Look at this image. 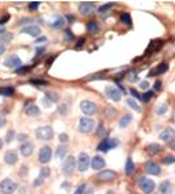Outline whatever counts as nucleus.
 <instances>
[{"instance_id":"obj_20","label":"nucleus","mask_w":175,"mask_h":194,"mask_svg":"<svg viewBox=\"0 0 175 194\" xmlns=\"http://www.w3.org/2000/svg\"><path fill=\"white\" fill-rule=\"evenodd\" d=\"M167 70H169V64H167V63H161V64H158L157 67H154V68L149 72V76L162 75V73H165Z\"/></svg>"},{"instance_id":"obj_3","label":"nucleus","mask_w":175,"mask_h":194,"mask_svg":"<svg viewBox=\"0 0 175 194\" xmlns=\"http://www.w3.org/2000/svg\"><path fill=\"white\" fill-rule=\"evenodd\" d=\"M80 109H81V111L86 116H94L98 111L96 102L89 101V100H82L80 102Z\"/></svg>"},{"instance_id":"obj_38","label":"nucleus","mask_w":175,"mask_h":194,"mask_svg":"<svg viewBox=\"0 0 175 194\" xmlns=\"http://www.w3.org/2000/svg\"><path fill=\"white\" fill-rule=\"evenodd\" d=\"M30 83L32 84H35V85H47L48 83H47V81L46 80H38V79H33V80H30Z\"/></svg>"},{"instance_id":"obj_44","label":"nucleus","mask_w":175,"mask_h":194,"mask_svg":"<svg viewBox=\"0 0 175 194\" xmlns=\"http://www.w3.org/2000/svg\"><path fill=\"white\" fill-rule=\"evenodd\" d=\"M163 163L165 164H172V163H175V158L174 156H166V158L163 159Z\"/></svg>"},{"instance_id":"obj_41","label":"nucleus","mask_w":175,"mask_h":194,"mask_svg":"<svg viewBox=\"0 0 175 194\" xmlns=\"http://www.w3.org/2000/svg\"><path fill=\"white\" fill-rule=\"evenodd\" d=\"M105 134H106V131H105V127H103V122H99L97 135H105Z\"/></svg>"},{"instance_id":"obj_18","label":"nucleus","mask_w":175,"mask_h":194,"mask_svg":"<svg viewBox=\"0 0 175 194\" xmlns=\"http://www.w3.org/2000/svg\"><path fill=\"white\" fill-rule=\"evenodd\" d=\"M90 164H92V168L93 169H102V168H105L106 167V161H105V159L102 158V156H94V158L92 159V161H90Z\"/></svg>"},{"instance_id":"obj_57","label":"nucleus","mask_w":175,"mask_h":194,"mask_svg":"<svg viewBox=\"0 0 175 194\" xmlns=\"http://www.w3.org/2000/svg\"><path fill=\"white\" fill-rule=\"evenodd\" d=\"M4 53H5V46H4L3 43H0V55L4 54Z\"/></svg>"},{"instance_id":"obj_63","label":"nucleus","mask_w":175,"mask_h":194,"mask_svg":"<svg viewBox=\"0 0 175 194\" xmlns=\"http://www.w3.org/2000/svg\"><path fill=\"white\" fill-rule=\"evenodd\" d=\"M2 147H3V140L0 139V148H2Z\"/></svg>"},{"instance_id":"obj_11","label":"nucleus","mask_w":175,"mask_h":194,"mask_svg":"<svg viewBox=\"0 0 175 194\" xmlns=\"http://www.w3.org/2000/svg\"><path fill=\"white\" fill-rule=\"evenodd\" d=\"M51 156H52V151L48 146H43L39 150V155H38V160L42 164H47L51 160Z\"/></svg>"},{"instance_id":"obj_4","label":"nucleus","mask_w":175,"mask_h":194,"mask_svg":"<svg viewBox=\"0 0 175 194\" xmlns=\"http://www.w3.org/2000/svg\"><path fill=\"white\" fill-rule=\"evenodd\" d=\"M76 165H77V161L73 156H68L67 159H64L63 161V172L65 176H71L73 173V170L76 169Z\"/></svg>"},{"instance_id":"obj_7","label":"nucleus","mask_w":175,"mask_h":194,"mask_svg":"<svg viewBox=\"0 0 175 194\" xmlns=\"http://www.w3.org/2000/svg\"><path fill=\"white\" fill-rule=\"evenodd\" d=\"M94 121L92 118L89 117H84L80 119V122H78V130L84 132V134H88V132H90L93 129H94Z\"/></svg>"},{"instance_id":"obj_23","label":"nucleus","mask_w":175,"mask_h":194,"mask_svg":"<svg viewBox=\"0 0 175 194\" xmlns=\"http://www.w3.org/2000/svg\"><path fill=\"white\" fill-rule=\"evenodd\" d=\"M161 151H162V147L159 146L158 143H152V144H149L147 147V152L149 155H157V154H159Z\"/></svg>"},{"instance_id":"obj_53","label":"nucleus","mask_w":175,"mask_h":194,"mask_svg":"<svg viewBox=\"0 0 175 194\" xmlns=\"http://www.w3.org/2000/svg\"><path fill=\"white\" fill-rule=\"evenodd\" d=\"M84 42H85V40H84V38H81V40H78V41H77V45H76V49H80V47H82V45H84Z\"/></svg>"},{"instance_id":"obj_25","label":"nucleus","mask_w":175,"mask_h":194,"mask_svg":"<svg viewBox=\"0 0 175 194\" xmlns=\"http://www.w3.org/2000/svg\"><path fill=\"white\" fill-rule=\"evenodd\" d=\"M86 30H88V33H90V34L97 33V32L99 30L98 22H97V21H89V22L86 24Z\"/></svg>"},{"instance_id":"obj_62","label":"nucleus","mask_w":175,"mask_h":194,"mask_svg":"<svg viewBox=\"0 0 175 194\" xmlns=\"http://www.w3.org/2000/svg\"><path fill=\"white\" fill-rule=\"evenodd\" d=\"M107 194H115V191H114V190H108Z\"/></svg>"},{"instance_id":"obj_6","label":"nucleus","mask_w":175,"mask_h":194,"mask_svg":"<svg viewBox=\"0 0 175 194\" xmlns=\"http://www.w3.org/2000/svg\"><path fill=\"white\" fill-rule=\"evenodd\" d=\"M90 165V158L86 152H80L78 159H77V169L80 172H86L88 168Z\"/></svg>"},{"instance_id":"obj_12","label":"nucleus","mask_w":175,"mask_h":194,"mask_svg":"<svg viewBox=\"0 0 175 194\" xmlns=\"http://www.w3.org/2000/svg\"><path fill=\"white\" fill-rule=\"evenodd\" d=\"M159 139L163 140V142H166V143H170L171 140L175 139V130L171 129V127L165 129L161 134H159Z\"/></svg>"},{"instance_id":"obj_10","label":"nucleus","mask_w":175,"mask_h":194,"mask_svg":"<svg viewBox=\"0 0 175 194\" xmlns=\"http://www.w3.org/2000/svg\"><path fill=\"white\" fill-rule=\"evenodd\" d=\"M105 93L108 99L112 100V101H119L122 99V92L114 85H107L106 89H105Z\"/></svg>"},{"instance_id":"obj_39","label":"nucleus","mask_w":175,"mask_h":194,"mask_svg":"<svg viewBox=\"0 0 175 194\" xmlns=\"http://www.w3.org/2000/svg\"><path fill=\"white\" fill-rule=\"evenodd\" d=\"M13 137H14V131L13 130H9L8 132H7V137H5V142H7V143H11V142L13 140Z\"/></svg>"},{"instance_id":"obj_45","label":"nucleus","mask_w":175,"mask_h":194,"mask_svg":"<svg viewBox=\"0 0 175 194\" xmlns=\"http://www.w3.org/2000/svg\"><path fill=\"white\" fill-rule=\"evenodd\" d=\"M9 19H11V16L9 14H5V16H3L2 19H0V26H3L5 22H8L9 21Z\"/></svg>"},{"instance_id":"obj_34","label":"nucleus","mask_w":175,"mask_h":194,"mask_svg":"<svg viewBox=\"0 0 175 194\" xmlns=\"http://www.w3.org/2000/svg\"><path fill=\"white\" fill-rule=\"evenodd\" d=\"M111 7H112V4H103L102 7H99L98 8V12L102 14V13H107L108 11L111 9Z\"/></svg>"},{"instance_id":"obj_16","label":"nucleus","mask_w":175,"mask_h":194,"mask_svg":"<svg viewBox=\"0 0 175 194\" xmlns=\"http://www.w3.org/2000/svg\"><path fill=\"white\" fill-rule=\"evenodd\" d=\"M115 177H116L115 172H112V170H107V169H106V170H102V172H99V173L97 175V178H98V180L106 181V182L112 181Z\"/></svg>"},{"instance_id":"obj_27","label":"nucleus","mask_w":175,"mask_h":194,"mask_svg":"<svg viewBox=\"0 0 175 194\" xmlns=\"http://www.w3.org/2000/svg\"><path fill=\"white\" fill-rule=\"evenodd\" d=\"M131 122H132V116H131V114H124L120 118L119 126H120V127H127Z\"/></svg>"},{"instance_id":"obj_58","label":"nucleus","mask_w":175,"mask_h":194,"mask_svg":"<svg viewBox=\"0 0 175 194\" xmlns=\"http://www.w3.org/2000/svg\"><path fill=\"white\" fill-rule=\"evenodd\" d=\"M45 41H47L46 37H41V38H37V41H35V42L39 43V42H45Z\"/></svg>"},{"instance_id":"obj_30","label":"nucleus","mask_w":175,"mask_h":194,"mask_svg":"<svg viewBox=\"0 0 175 194\" xmlns=\"http://www.w3.org/2000/svg\"><path fill=\"white\" fill-rule=\"evenodd\" d=\"M14 93V89L12 87H2L0 88V96H4V97H11Z\"/></svg>"},{"instance_id":"obj_22","label":"nucleus","mask_w":175,"mask_h":194,"mask_svg":"<svg viewBox=\"0 0 175 194\" xmlns=\"http://www.w3.org/2000/svg\"><path fill=\"white\" fill-rule=\"evenodd\" d=\"M50 25L52 28H56V29H63L64 25H65V20H64V17L59 16V14H56V16L54 17V21L50 22Z\"/></svg>"},{"instance_id":"obj_19","label":"nucleus","mask_w":175,"mask_h":194,"mask_svg":"<svg viewBox=\"0 0 175 194\" xmlns=\"http://www.w3.org/2000/svg\"><path fill=\"white\" fill-rule=\"evenodd\" d=\"M172 190H174V185L169 180L162 181L161 185H159V193L161 194H171Z\"/></svg>"},{"instance_id":"obj_15","label":"nucleus","mask_w":175,"mask_h":194,"mask_svg":"<svg viewBox=\"0 0 175 194\" xmlns=\"http://www.w3.org/2000/svg\"><path fill=\"white\" fill-rule=\"evenodd\" d=\"M21 33L29 34V35H32V37H38L41 34V29L37 25H28V26L21 29Z\"/></svg>"},{"instance_id":"obj_55","label":"nucleus","mask_w":175,"mask_h":194,"mask_svg":"<svg viewBox=\"0 0 175 194\" xmlns=\"http://www.w3.org/2000/svg\"><path fill=\"white\" fill-rule=\"evenodd\" d=\"M72 38H73V34H72L71 30H68V32H67V37H65V41H69V40H72Z\"/></svg>"},{"instance_id":"obj_9","label":"nucleus","mask_w":175,"mask_h":194,"mask_svg":"<svg viewBox=\"0 0 175 194\" xmlns=\"http://www.w3.org/2000/svg\"><path fill=\"white\" fill-rule=\"evenodd\" d=\"M4 66L9 67V68H20L22 67V61L17 55H9L4 59Z\"/></svg>"},{"instance_id":"obj_40","label":"nucleus","mask_w":175,"mask_h":194,"mask_svg":"<svg viewBox=\"0 0 175 194\" xmlns=\"http://www.w3.org/2000/svg\"><path fill=\"white\" fill-rule=\"evenodd\" d=\"M33 21H34V19H32V17H30V19H28V17H26V19H21V20L18 21V25H25V24H26V26H28V25L30 24V22H33Z\"/></svg>"},{"instance_id":"obj_8","label":"nucleus","mask_w":175,"mask_h":194,"mask_svg":"<svg viewBox=\"0 0 175 194\" xmlns=\"http://www.w3.org/2000/svg\"><path fill=\"white\" fill-rule=\"evenodd\" d=\"M119 144V142L116 139H110V138H105L103 140L99 143L98 146V151H102V152H107L108 150H111V148H115L116 146Z\"/></svg>"},{"instance_id":"obj_24","label":"nucleus","mask_w":175,"mask_h":194,"mask_svg":"<svg viewBox=\"0 0 175 194\" xmlns=\"http://www.w3.org/2000/svg\"><path fill=\"white\" fill-rule=\"evenodd\" d=\"M90 193H93V188L89 185H86V184L80 185L75 191V194H90Z\"/></svg>"},{"instance_id":"obj_42","label":"nucleus","mask_w":175,"mask_h":194,"mask_svg":"<svg viewBox=\"0 0 175 194\" xmlns=\"http://www.w3.org/2000/svg\"><path fill=\"white\" fill-rule=\"evenodd\" d=\"M137 80H138V76L136 75V73H129V75H128V81H129V83H136Z\"/></svg>"},{"instance_id":"obj_36","label":"nucleus","mask_w":175,"mask_h":194,"mask_svg":"<svg viewBox=\"0 0 175 194\" xmlns=\"http://www.w3.org/2000/svg\"><path fill=\"white\" fill-rule=\"evenodd\" d=\"M153 94H154V92H152V91H148V92H145L144 94H142V97H141V100L144 101V102H148L152 97H153Z\"/></svg>"},{"instance_id":"obj_29","label":"nucleus","mask_w":175,"mask_h":194,"mask_svg":"<svg viewBox=\"0 0 175 194\" xmlns=\"http://www.w3.org/2000/svg\"><path fill=\"white\" fill-rule=\"evenodd\" d=\"M135 172V164L132 161V158H128L127 161H126V173L129 176Z\"/></svg>"},{"instance_id":"obj_56","label":"nucleus","mask_w":175,"mask_h":194,"mask_svg":"<svg viewBox=\"0 0 175 194\" xmlns=\"http://www.w3.org/2000/svg\"><path fill=\"white\" fill-rule=\"evenodd\" d=\"M154 89H156V91H159V89H161V81H156V83H154Z\"/></svg>"},{"instance_id":"obj_13","label":"nucleus","mask_w":175,"mask_h":194,"mask_svg":"<svg viewBox=\"0 0 175 194\" xmlns=\"http://www.w3.org/2000/svg\"><path fill=\"white\" fill-rule=\"evenodd\" d=\"M33 151H34V144L32 143V142H29V140L24 142V143L20 146V152H21L22 156H25V158L30 156L33 154Z\"/></svg>"},{"instance_id":"obj_1","label":"nucleus","mask_w":175,"mask_h":194,"mask_svg":"<svg viewBox=\"0 0 175 194\" xmlns=\"http://www.w3.org/2000/svg\"><path fill=\"white\" fill-rule=\"evenodd\" d=\"M137 184H138V188H140L145 194H150L153 190L156 189V182L153 180H150V178H148V177H144V176L138 178Z\"/></svg>"},{"instance_id":"obj_35","label":"nucleus","mask_w":175,"mask_h":194,"mask_svg":"<svg viewBox=\"0 0 175 194\" xmlns=\"http://www.w3.org/2000/svg\"><path fill=\"white\" fill-rule=\"evenodd\" d=\"M50 173H51L50 168H47V167H43V168L41 169V175H39V177H42L43 180H45L46 177H48V176H50Z\"/></svg>"},{"instance_id":"obj_47","label":"nucleus","mask_w":175,"mask_h":194,"mask_svg":"<svg viewBox=\"0 0 175 194\" xmlns=\"http://www.w3.org/2000/svg\"><path fill=\"white\" fill-rule=\"evenodd\" d=\"M106 113H107V116H108V117H112V116H115V114H116V110H115V109H112V108H107V109H106Z\"/></svg>"},{"instance_id":"obj_48","label":"nucleus","mask_w":175,"mask_h":194,"mask_svg":"<svg viewBox=\"0 0 175 194\" xmlns=\"http://www.w3.org/2000/svg\"><path fill=\"white\" fill-rule=\"evenodd\" d=\"M42 184H43V178H42V177L35 178V181L33 182V185H34V186H39V185H42Z\"/></svg>"},{"instance_id":"obj_37","label":"nucleus","mask_w":175,"mask_h":194,"mask_svg":"<svg viewBox=\"0 0 175 194\" xmlns=\"http://www.w3.org/2000/svg\"><path fill=\"white\" fill-rule=\"evenodd\" d=\"M167 109H169L167 104H162V105H159V108L157 109V113H158L159 116H162V114H165L166 111H167Z\"/></svg>"},{"instance_id":"obj_51","label":"nucleus","mask_w":175,"mask_h":194,"mask_svg":"<svg viewBox=\"0 0 175 194\" xmlns=\"http://www.w3.org/2000/svg\"><path fill=\"white\" fill-rule=\"evenodd\" d=\"M131 94H132L133 96V99H140V94H138L137 93V91H136V89H131Z\"/></svg>"},{"instance_id":"obj_32","label":"nucleus","mask_w":175,"mask_h":194,"mask_svg":"<svg viewBox=\"0 0 175 194\" xmlns=\"http://www.w3.org/2000/svg\"><path fill=\"white\" fill-rule=\"evenodd\" d=\"M120 21L122 22H124L126 25H132V20H131V16H129V13H123L122 16H120Z\"/></svg>"},{"instance_id":"obj_43","label":"nucleus","mask_w":175,"mask_h":194,"mask_svg":"<svg viewBox=\"0 0 175 194\" xmlns=\"http://www.w3.org/2000/svg\"><path fill=\"white\" fill-rule=\"evenodd\" d=\"M29 71V67H20V68H17L16 70V72H17V75H24L25 72H28Z\"/></svg>"},{"instance_id":"obj_31","label":"nucleus","mask_w":175,"mask_h":194,"mask_svg":"<svg viewBox=\"0 0 175 194\" xmlns=\"http://www.w3.org/2000/svg\"><path fill=\"white\" fill-rule=\"evenodd\" d=\"M12 38H13V35H12V33H9V32H4V33L0 34V42H3V43L11 42Z\"/></svg>"},{"instance_id":"obj_46","label":"nucleus","mask_w":175,"mask_h":194,"mask_svg":"<svg viewBox=\"0 0 175 194\" xmlns=\"http://www.w3.org/2000/svg\"><path fill=\"white\" fill-rule=\"evenodd\" d=\"M38 7H39V2H33V3L29 4V9H30V11H35Z\"/></svg>"},{"instance_id":"obj_61","label":"nucleus","mask_w":175,"mask_h":194,"mask_svg":"<svg viewBox=\"0 0 175 194\" xmlns=\"http://www.w3.org/2000/svg\"><path fill=\"white\" fill-rule=\"evenodd\" d=\"M5 30H4V28L3 26H0V34H2V33H4Z\"/></svg>"},{"instance_id":"obj_2","label":"nucleus","mask_w":175,"mask_h":194,"mask_svg":"<svg viewBox=\"0 0 175 194\" xmlns=\"http://www.w3.org/2000/svg\"><path fill=\"white\" fill-rule=\"evenodd\" d=\"M35 135L41 140H51L54 138V130L51 126H41L35 130Z\"/></svg>"},{"instance_id":"obj_28","label":"nucleus","mask_w":175,"mask_h":194,"mask_svg":"<svg viewBox=\"0 0 175 194\" xmlns=\"http://www.w3.org/2000/svg\"><path fill=\"white\" fill-rule=\"evenodd\" d=\"M67 152H68V147L67 146H59L56 148L55 155H56L58 159H64V156H65V154H67Z\"/></svg>"},{"instance_id":"obj_60","label":"nucleus","mask_w":175,"mask_h":194,"mask_svg":"<svg viewBox=\"0 0 175 194\" xmlns=\"http://www.w3.org/2000/svg\"><path fill=\"white\" fill-rule=\"evenodd\" d=\"M67 19H68L69 21H73V20H75V17H73V16H67Z\"/></svg>"},{"instance_id":"obj_49","label":"nucleus","mask_w":175,"mask_h":194,"mask_svg":"<svg viewBox=\"0 0 175 194\" xmlns=\"http://www.w3.org/2000/svg\"><path fill=\"white\" fill-rule=\"evenodd\" d=\"M5 123H7V119H5V117H4V116H0V129L4 127Z\"/></svg>"},{"instance_id":"obj_17","label":"nucleus","mask_w":175,"mask_h":194,"mask_svg":"<svg viewBox=\"0 0 175 194\" xmlns=\"http://www.w3.org/2000/svg\"><path fill=\"white\" fill-rule=\"evenodd\" d=\"M94 9H96V5H94L93 3H81L80 7H78L80 13L84 14V16H88V14L93 13Z\"/></svg>"},{"instance_id":"obj_33","label":"nucleus","mask_w":175,"mask_h":194,"mask_svg":"<svg viewBox=\"0 0 175 194\" xmlns=\"http://www.w3.org/2000/svg\"><path fill=\"white\" fill-rule=\"evenodd\" d=\"M127 105H129L131 108H132L133 110H136V111H140V110H141L140 106H138V104H137L133 99H128V100H127Z\"/></svg>"},{"instance_id":"obj_54","label":"nucleus","mask_w":175,"mask_h":194,"mask_svg":"<svg viewBox=\"0 0 175 194\" xmlns=\"http://www.w3.org/2000/svg\"><path fill=\"white\" fill-rule=\"evenodd\" d=\"M140 87H141L142 89H148L149 83H148V81H141V83H140Z\"/></svg>"},{"instance_id":"obj_5","label":"nucleus","mask_w":175,"mask_h":194,"mask_svg":"<svg viewBox=\"0 0 175 194\" xmlns=\"http://www.w3.org/2000/svg\"><path fill=\"white\" fill-rule=\"evenodd\" d=\"M17 190V184L13 182L11 178H5L0 182V191L3 194H13Z\"/></svg>"},{"instance_id":"obj_21","label":"nucleus","mask_w":175,"mask_h":194,"mask_svg":"<svg viewBox=\"0 0 175 194\" xmlns=\"http://www.w3.org/2000/svg\"><path fill=\"white\" fill-rule=\"evenodd\" d=\"M17 159H18V156H17L16 151H8L4 155V161L8 164V165H13V164H16Z\"/></svg>"},{"instance_id":"obj_52","label":"nucleus","mask_w":175,"mask_h":194,"mask_svg":"<svg viewBox=\"0 0 175 194\" xmlns=\"http://www.w3.org/2000/svg\"><path fill=\"white\" fill-rule=\"evenodd\" d=\"M26 138H28V135H26V134H18V137H17V139H18L20 142L26 140Z\"/></svg>"},{"instance_id":"obj_14","label":"nucleus","mask_w":175,"mask_h":194,"mask_svg":"<svg viewBox=\"0 0 175 194\" xmlns=\"http://www.w3.org/2000/svg\"><path fill=\"white\" fill-rule=\"evenodd\" d=\"M145 169H147V172L149 175H153V176L161 175V167L154 161H148L147 164H145Z\"/></svg>"},{"instance_id":"obj_50","label":"nucleus","mask_w":175,"mask_h":194,"mask_svg":"<svg viewBox=\"0 0 175 194\" xmlns=\"http://www.w3.org/2000/svg\"><path fill=\"white\" fill-rule=\"evenodd\" d=\"M59 140L60 142H64V143H65V142L68 140V135H67V134H60V135H59Z\"/></svg>"},{"instance_id":"obj_26","label":"nucleus","mask_w":175,"mask_h":194,"mask_svg":"<svg viewBox=\"0 0 175 194\" xmlns=\"http://www.w3.org/2000/svg\"><path fill=\"white\" fill-rule=\"evenodd\" d=\"M25 113H26L29 117H35V116L39 114V108H38L37 105H29V106H26V109H25Z\"/></svg>"},{"instance_id":"obj_59","label":"nucleus","mask_w":175,"mask_h":194,"mask_svg":"<svg viewBox=\"0 0 175 194\" xmlns=\"http://www.w3.org/2000/svg\"><path fill=\"white\" fill-rule=\"evenodd\" d=\"M45 51V47H41V49H37V54H41V53H43Z\"/></svg>"}]
</instances>
